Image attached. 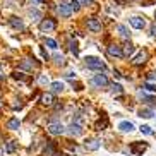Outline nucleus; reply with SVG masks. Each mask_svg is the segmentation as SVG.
<instances>
[{"label": "nucleus", "instance_id": "1", "mask_svg": "<svg viewBox=\"0 0 156 156\" xmlns=\"http://www.w3.org/2000/svg\"><path fill=\"white\" fill-rule=\"evenodd\" d=\"M84 64H86L87 69H93V70H105V64H103L100 58H96V57H86V58H84Z\"/></svg>", "mask_w": 156, "mask_h": 156}, {"label": "nucleus", "instance_id": "2", "mask_svg": "<svg viewBox=\"0 0 156 156\" xmlns=\"http://www.w3.org/2000/svg\"><path fill=\"white\" fill-rule=\"evenodd\" d=\"M46 130H48L51 136H62V134L65 132V127L60 124V122H51V124H48Z\"/></svg>", "mask_w": 156, "mask_h": 156}, {"label": "nucleus", "instance_id": "3", "mask_svg": "<svg viewBox=\"0 0 156 156\" xmlns=\"http://www.w3.org/2000/svg\"><path fill=\"white\" fill-rule=\"evenodd\" d=\"M55 21L53 19H43L41 23H40V29H41L43 33H48V31H53L55 29Z\"/></svg>", "mask_w": 156, "mask_h": 156}, {"label": "nucleus", "instance_id": "4", "mask_svg": "<svg viewBox=\"0 0 156 156\" xmlns=\"http://www.w3.org/2000/svg\"><path fill=\"white\" fill-rule=\"evenodd\" d=\"M146 149H147L146 142H132V144H130V151H132L134 154H141V153L146 151Z\"/></svg>", "mask_w": 156, "mask_h": 156}, {"label": "nucleus", "instance_id": "5", "mask_svg": "<svg viewBox=\"0 0 156 156\" xmlns=\"http://www.w3.org/2000/svg\"><path fill=\"white\" fill-rule=\"evenodd\" d=\"M93 84H94V86H100V87L108 86V79H106L105 74H96V76L93 77Z\"/></svg>", "mask_w": 156, "mask_h": 156}, {"label": "nucleus", "instance_id": "6", "mask_svg": "<svg viewBox=\"0 0 156 156\" xmlns=\"http://www.w3.org/2000/svg\"><path fill=\"white\" fill-rule=\"evenodd\" d=\"M146 60H147V51L142 50V51H139L137 55L132 58V64H134V65H142Z\"/></svg>", "mask_w": 156, "mask_h": 156}, {"label": "nucleus", "instance_id": "7", "mask_svg": "<svg viewBox=\"0 0 156 156\" xmlns=\"http://www.w3.org/2000/svg\"><path fill=\"white\" fill-rule=\"evenodd\" d=\"M87 29L93 33H100L101 31V23L98 19H87Z\"/></svg>", "mask_w": 156, "mask_h": 156}, {"label": "nucleus", "instance_id": "8", "mask_svg": "<svg viewBox=\"0 0 156 156\" xmlns=\"http://www.w3.org/2000/svg\"><path fill=\"white\" fill-rule=\"evenodd\" d=\"M130 26L136 28V29H142L146 26V21L142 17H139V16H134V17H130Z\"/></svg>", "mask_w": 156, "mask_h": 156}, {"label": "nucleus", "instance_id": "9", "mask_svg": "<svg viewBox=\"0 0 156 156\" xmlns=\"http://www.w3.org/2000/svg\"><path fill=\"white\" fill-rule=\"evenodd\" d=\"M108 55H110V57H117V58L124 57V53H122V46H119V45H110V46H108Z\"/></svg>", "mask_w": 156, "mask_h": 156}, {"label": "nucleus", "instance_id": "10", "mask_svg": "<svg viewBox=\"0 0 156 156\" xmlns=\"http://www.w3.org/2000/svg\"><path fill=\"white\" fill-rule=\"evenodd\" d=\"M83 130H84V125L76 124V122H72V124H70V127H69V132L72 134L74 137H77V136H81V134H83Z\"/></svg>", "mask_w": 156, "mask_h": 156}, {"label": "nucleus", "instance_id": "11", "mask_svg": "<svg viewBox=\"0 0 156 156\" xmlns=\"http://www.w3.org/2000/svg\"><path fill=\"white\" fill-rule=\"evenodd\" d=\"M72 12H74V10L70 9L69 4H62L58 7V14L62 16V17H70V16H72Z\"/></svg>", "mask_w": 156, "mask_h": 156}, {"label": "nucleus", "instance_id": "12", "mask_svg": "<svg viewBox=\"0 0 156 156\" xmlns=\"http://www.w3.org/2000/svg\"><path fill=\"white\" fill-rule=\"evenodd\" d=\"M101 142L98 141V139H89V141L84 142V147H86L87 151H96L98 147H100Z\"/></svg>", "mask_w": 156, "mask_h": 156}, {"label": "nucleus", "instance_id": "13", "mask_svg": "<svg viewBox=\"0 0 156 156\" xmlns=\"http://www.w3.org/2000/svg\"><path fill=\"white\" fill-rule=\"evenodd\" d=\"M9 24L12 26V28H16V29H21V31L24 29V23L19 17H16V16H12V17L9 19Z\"/></svg>", "mask_w": 156, "mask_h": 156}, {"label": "nucleus", "instance_id": "14", "mask_svg": "<svg viewBox=\"0 0 156 156\" xmlns=\"http://www.w3.org/2000/svg\"><path fill=\"white\" fill-rule=\"evenodd\" d=\"M45 154H46V156H58L55 146H53V142H48V144L45 146Z\"/></svg>", "mask_w": 156, "mask_h": 156}, {"label": "nucleus", "instance_id": "15", "mask_svg": "<svg viewBox=\"0 0 156 156\" xmlns=\"http://www.w3.org/2000/svg\"><path fill=\"white\" fill-rule=\"evenodd\" d=\"M41 103H43V105H46V106L53 105V94H50V93H45V94L41 96Z\"/></svg>", "mask_w": 156, "mask_h": 156}, {"label": "nucleus", "instance_id": "16", "mask_svg": "<svg viewBox=\"0 0 156 156\" xmlns=\"http://www.w3.org/2000/svg\"><path fill=\"white\" fill-rule=\"evenodd\" d=\"M134 45L132 43H127V45L124 46V50H122V53H124V57H132V53H134Z\"/></svg>", "mask_w": 156, "mask_h": 156}, {"label": "nucleus", "instance_id": "17", "mask_svg": "<svg viewBox=\"0 0 156 156\" xmlns=\"http://www.w3.org/2000/svg\"><path fill=\"white\" fill-rule=\"evenodd\" d=\"M119 129L122 130V132H132V130H134V125L130 124V122H122V124L119 125Z\"/></svg>", "mask_w": 156, "mask_h": 156}, {"label": "nucleus", "instance_id": "18", "mask_svg": "<svg viewBox=\"0 0 156 156\" xmlns=\"http://www.w3.org/2000/svg\"><path fill=\"white\" fill-rule=\"evenodd\" d=\"M19 125H21V122H19V119H10L9 122H7V127L12 129V130H16V129H19Z\"/></svg>", "mask_w": 156, "mask_h": 156}, {"label": "nucleus", "instance_id": "19", "mask_svg": "<svg viewBox=\"0 0 156 156\" xmlns=\"http://www.w3.org/2000/svg\"><path fill=\"white\" fill-rule=\"evenodd\" d=\"M50 86H51V91H53V93H62V91H64V84L58 83V81H57V83H51Z\"/></svg>", "mask_w": 156, "mask_h": 156}, {"label": "nucleus", "instance_id": "20", "mask_svg": "<svg viewBox=\"0 0 156 156\" xmlns=\"http://www.w3.org/2000/svg\"><path fill=\"white\" fill-rule=\"evenodd\" d=\"M153 110H149V108H142L141 112H139V117H144V119H151L153 117Z\"/></svg>", "mask_w": 156, "mask_h": 156}, {"label": "nucleus", "instance_id": "21", "mask_svg": "<svg viewBox=\"0 0 156 156\" xmlns=\"http://www.w3.org/2000/svg\"><path fill=\"white\" fill-rule=\"evenodd\" d=\"M117 31H119L124 38H129V34H130V33H129V29L125 28L124 24H119V26H117Z\"/></svg>", "mask_w": 156, "mask_h": 156}, {"label": "nucleus", "instance_id": "22", "mask_svg": "<svg viewBox=\"0 0 156 156\" xmlns=\"http://www.w3.org/2000/svg\"><path fill=\"white\" fill-rule=\"evenodd\" d=\"M16 149H17L16 141H9V142H7V146H5V151H7V153H14Z\"/></svg>", "mask_w": 156, "mask_h": 156}, {"label": "nucleus", "instance_id": "23", "mask_svg": "<svg viewBox=\"0 0 156 156\" xmlns=\"http://www.w3.org/2000/svg\"><path fill=\"white\" fill-rule=\"evenodd\" d=\"M29 17H31L33 21H38V19L41 17V12H40L38 9H31L29 10Z\"/></svg>", "mask_w": 156, "mask_h": 156}, {"label": "nucleus", "instance_id": "24", "mask_svg": "<svg viewBox=\"0 0 156 156\" xmlns=\"http://www.w3.org/2000/svg\"><path fill=\"white\" fill-rule=\"evenodd\" d=\"M106 125H108V119H106V117H103V119H101V120H98V124H96V129H98V130H103V129H105Z\"/></svg>", "mask_w": 156, "mask_h": 156}, {"label": "nucleus", "instance_id": "25", "mask_svg": "<svg viewBox=\"0 0 156 156\" xmlns=\"http://www.w3.org/2000/svg\"><path fill=\"white\" fill-rule=\"evenodd\" d=\"M69 46H70V51H72L74 55H77V53H79V48H77V43H76V41H70V43H69Z\"/></svg>", "mask_w": 156, "mask_h": 156}, {"label": "nucleus", "instance_id": "26", "mask_svg": "<svg viewBox=\"0 0 156 156\" xmlns=\"http://www.w3.org/2000/svg\"><path fill=\"white\" fill-rule=\"evenodd\" d=\"M69 5H70V9H72L74 12H76V10H79V9H81V4H79L77 0H72V2H70Z\"/></svg>", "mask_w": 156, "mask_h": 156}, {"label": "nucleus", "instance_id": "27", "mask_svg": "<svg viewBox=\"0 0 156 156\" xmlns=\"http://www.w3.org/2000/svg\"><path fill=\"white\" fill-rule=\"evenodd\" d=\"M141 132H142V134H147V136H151V134H153V129L149 127V125H142V127H141Z\"/></svg>", "mask_w": 156, "mask_h": 156}, {"label": "nucleus", "instance_id": "28", "mask_svg": "<svg viewBox=\"0 0 156 156\" xmlns=\"http://www.w3.org/2000/svg\"><path fill=\"white\" fill-rule=\"evenodd\" d=\"M112 93H113V94H120V93H122V86H120V84H113V86H112Z\"/></svg>", "mask_w": 156, "mask_h": 156}, {"label": "nucleus", "instance_id": "29", "mask_svg": "<svg viewBox=\"0 0 156 156\" xmlns=\"http://www.w3.org/2000/svg\"><path fill=\"white\" fill-rule=\"evenodd\" d=\"M45 45L50 46V48H53V50L57 48V41H55V40H50V38H48V40H45Z\"/></svg>", "mask_w": 156, "mask_h": 156}, {"label": "nucleus", "instance_id": "30", "mask_svg": "<svg viewBox=\"0 0 156 156\" xmlns=\"http://www.w3.org/2000/svg\"><path fill=\"white\" fill-rule=\"evenodd\" d=\"M53 58H55V64H58V65H64V64H65V62H64V57L58 55V53H55V57H53Z\"/></svg>", "mask_w": 156, "mask_h": 156}, {"label": "nucleus", "instance_id": "31", "mask_svg": "<svg viewBox=\"0 0 156 156\" xmlns=\"http://www.w3.org/2000/svg\"><path fill=\"white\" fill-rule=\"evenodd\" d=\"M147 81H149V83H156V74L154 72H149V74H147Z\"/></svg>", "mask_w": 156, "mask_h": 156}, {"label": "nucleus", "instance_id": "32", "mask_svg": "<svg viewBox=\"0 0 156 156\" xmlns=\"http://www.w3.org/2000/svg\"><path fill=\"white\" fill-rule=\"evenodd\" d=\"M149 36L156 38V24H153V26H151V29H149Z\"/></svg>", "mask_w": 156, "mask_h": 156}, {"label": "nucleus", "instance_id": "33", "mask_svg": "<svg viewBox=\"0 0 156 156\" xmlns=\"http://www.w3.org/2000/svg\"><path fill=\"white\" fill-rule=\"evenodd\" d=\"M144 87H146L147 91H153V93H156V87L153 86V84H149V83H147V84H144Z\"/></svg>", "mask_w": 156, "mask_h": 156}, {"label": "nucleus", "instance_id": "34", "mask_svg": "<svg viewBox=\"0 0 156 156\" xmlns=\"http://www.w3.org/2000/svg\"><path fill=\"white\" fill-rule=\"evenodd\" d=\"M40 84H43V86H45V84H48V77L41 76V77H40Z\"/></svg>", "mask_w": 156, "mask_h": 156}, {"label": "nucleus", "instance_id": "35", "mask_svg": "<svg viewBox=\"0 0 156 156\" xmlns=\"http://www.w3.org/2000/svg\"><path fill=\"white\" fill-rule=\"evenodd\" d=\"M14 77H16V79H21V81H23V79H24V74H21V72H14Z\"/></svg>", "mask_w": 156, "mask_h": 156}, {"label": "nucleus", "instance_id": "36", "mask_svg": "<svg viewBox=\"0 0 156 156\" xmlns=\"http://www.w3.org/2000/svg\"><path fill=\"white\" fill-rule=\"evenodd\" d=\"M33 4H41V0H31Z\"/></svg>", "mask_w": 156, "mask_h": 156}, {"label": "nucleus", "instance_id": "37", "mask_svg": "<svg viewBox=\"0 0 156 156\" xmlns=\"http://www.w3.org/2000/svg\"><path fill=\"white\" fill-rule=\"evenodd\" d=\"M2 154H4V149H2V147H0V156H2Z\"/></svg>", "mask_w": 156, "mask_h": 156}, {"label": "nucleus", "instance_id": "38", "mask_svg": "<svg viewBox=\"0 0 156 156\" xmlns=\"http://www.w3.org/2000/svg\"><path fill=\"white\" fill-rule=\"evenodd\" d=\"M0 79H2V74H0Z\"/></svg>", "mask_w": 156, "mask_h": 156}, {"label": "nucleus", "instance_id": "39", "mask_svg": "<svg viewBox=\"0 0 156 156\" xmlns=\"http://www.w3.org/2000/svg\"><path fill=\"white\" fill-rule=\"evenodd\" d=\"M0 94H2V89H0Z\"/></svg>", "mask_w": 156, "mask_h": 156}, {"label": "nucleus", "instance_id": "40", "mask_svg": "<svg viewBox=\"0 0 156 156\" xmlns=\"http://www.w3.org/2000/svg\"><path fill=\"white\" fill-rule=\"evenodd\" d=\"M0 106H2V103H0Z\"/></svg>", "mask_w": 156, "mask_h": 156}, {"label": "nucleus", "instance_id": "41", "mask_svg": "<svg viewBox=\"0 0 156 156\" xmlns=\"http://www.w3.org/2000/svg\"><path fill=\"white\" fill-rule=\"evenodd\" d=\"M154 16H156V14H154Z\"/></svg>", "mask_w": 156, "mask_h": 156}]
</instances>
